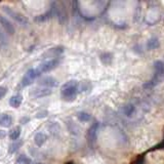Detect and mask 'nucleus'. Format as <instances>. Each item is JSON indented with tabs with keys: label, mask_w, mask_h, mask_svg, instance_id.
Here are the masks:
<instances>
[{
	"label": "nucleus",
	"mask_w": 164,
	"mask_h": 164,
	"mask_svg": "<svg viewBox=\"0 0 164 164\" xmlns=\"http://www.w3.org/2000/svg\"><path fill=\"white\" fill-rule=\"evenodd\" d=\"M5 135H6L5 131H3V130H0V139H3V138H5Z\"/></svg>",
	"instance_id": "nucleus-23"
},
{
	"label": "nucleus",
	"mask_w": 164,
	"mask_h": 164,
	"mask_svg": "<svg viewBox=\"0 0 164 164\" xmlns=\"http://www.w3.org/2000/svg\"><path fill=\"white\" fill-rule=\"evenodd\" d=\"M38 76H40V74L37 71V69L32 68V69L28 70V71L26 72V74L24 75V77H23L21 85L23 86V87H27V86L31 85L33 81L38 78Z\"/></svg>",
	"instance_id": "nucleus-4"
},
{
	"label": "nucleus",
	"mask_w": 164,
	"mask_h": 164,
	"mask_svg": "<svg viewBox=\"0 0 164 164\" xmlns=\"http://www.w3.org/2000/svg\"><path fill=\"white\" fill-rule=\"evenodd\" d=\"M22 145H23V142H22V140H15V142H13L11 145L9 146V149H8L9 154L16 153L20 148H21Z\"/></svg>",
	"instance_id": "nucleus-14"
},
{
	"label": "nucleus",
	"mask_w": 164,
	"mask_h": 164,
	"mask_svg": "<svg viewBox=\"0 0 164 164\" xmlns=\"http://www.w3.org/2000/svg\"><path fill=\"white\" fill-rule=\"evenodd\" d=\"M133 111H135V108H133L132 106H129V107H127V110H125V114L127 116H130Z\"/></svg>",
	"instance_id": "nucleus-22"
},
{
	"label": "nucleus",
	"mask_w": 164,
	"mask_h": 164,
	"mask_svg": "<svg viewBox=\"0 0 164 164\" xmlns=\"http://www.w3.org/2000/svg\"><path fill=\"white\" fill-rule=\"evenodd\" d=\"M21 127L20 126H16V127H13V128L9 131L8 133V136H9V139H11V140H18L19 138H20V135H21Z\"/></svg>",
	"instance_id": "nucleus-13"
},
{
	"label": "nucleus",
	"mask_w": 164,
	"mask_h": 164,
	"mask_svg": "<svg viewBox=\"0 0 164 164\" xmlns=\"http://www.w3.org/2000/svg\"><path fill=\"white\" fill-rule=\"evenodd\" d=\"M38 85L41 86V87H45V88H52V87H56L59 85L56 79H55L51 76H45L42 77L38 80Z\"/></svg>",
	"instance_id": "nucleus-7"
},
{
	"label": "nucleus",
	"mask_w": 164,
	"mask_h": 164,
	"mask_svg": "<svg viewBox=\"0 0 164 164\" xmlns=\"http://www.w3.org/2000/svg\"><path fill=\"white\" fill-rule=\"evenodd\" d=\"M66 164H74V163H73V162H67Z\"/></svg>",
	"instance_id": "nucleus-24"
},
{
	"label": "nucleus",
	"mask_w": 164,
	"mask_h": 164,
	"mask_svg": "<svg viewBox=\"0 0 164 164\" xmlns=\"http://www.w3.org/2000/svg\"><path fill=\"white\" fill-rule=\"evenodd\" d=\"M32 160L29 158V157H27L26 155H21L18 157V159H16V164H32Z\"/></svg>",
	"instance_id": "nucleus-15"
},
{
	"label": "nucleus",
	"mask_w": 164,
	"mask_h": 164,
	"mask_svg": "<svg viewBox=\"0 0 164 164\" xmlns=\"http://www.w3.org/2000/svg\"><path fill=\"white\" fill-rule=\"evenodd\" d=\"M47 114H48V112L46 111V110H43V111H40V112H38L37 114H36V118H38V119L45 118V117L47 116Z\"/></svg>",
	"instance_id": "nucleus-20"
},
{
	"label": "nucleus",
	"mask_w": 164,
	"mask_h": 164,
	"mask_svg": "<svg viewBox=\"0 0 164 164\" xmlns=\"http://www.w3.org/2000/svg\"><path fill=\"white\" fill-rule=\"evenodd\" d=\"M46 140H47V135L43 132L36 133L34 136V143L37 147H42L45 144Z\"/></svg>",
	"instance_id": "nucleus-12"
},
{
	"label": "nucleus",
	"mask_w": 164,
	"mask_h": 164,
	"mask_svg": "<svg viewBox=\"0 0 164 164\" xmlns=\"http://www.w3.org/2000/svg\"><path fill=\"white\" fill-rule=\"evenodd\" d=\"M79 93V82L76 80H70L62 86L61 98L65 102H74Z\"/></svg>",
	"instance_id": "nucleus-1"
},
{
	"label": "nucleus",
	"mask_w": 164,
	"mask_h": 164,
	"mask_svg": "<svg viewBox=\"0 0 164 164\" xmlns=\"http://www.w3.org/2000/svg\"><path fill=\"white\" fill-rule=\"evenodd\" d=\"M7 93V88L4 86H0V100H2Z\"/></svg>",
	"instance_id": "nucleus-21"
},
{
	"label": "nucleus",
	"mask_w": 164,
	"mask_h": 164,
	"mask_svg": "<svg viewBox=\"0 0 164 164\" xmlns=\"http://www.w3.org/2000/svg\"><path fill=\"white\" fill-rule=\"evenodd\" d=\"M64 53V47L63 46H55L47 49L46 51L42 53L41 59L46 61V60H52V59H60V56Z\"/></svg>",
	"instance_id": "nucleus-5"
},
{
	"label": "nucleus",
	"mask_w": 164,
	"mask_h": 164,
	"mask_svg": "<svg viewBox=\"0 0 164 164\" xmlns=\"http://www.w3.org/2000/svg\"><path fill=\"white\" fill-rule=\"evenodd\" d=\"M55 15H56V8H55V7H51V9L47 11V12H45L44 15H41V16H39L38 18H36V21H38V22H44V21H47V20L49 19H51L52 16H55Z\"/></svg>",
	"instance_id": "nucleus-10"
},
{
	"label": "nucleus",
	"mask_w": 164,
	"mask_h": 164,
	"mask_svg": "<svg viewBox=\"0 0 164 164\" xmlns=\"http://www.w3.org/2000/svg\"><path fill=\"white\" fill-rule=\"evenodd\" d=\"M7 43V37H6V34L0 29V45L3 46Z\"/></svg>",
	"instance_id": "nucleus-18"
},
{
	"label": "nucleus",
	"mask_w": 164,
	"mask_h": 164,
	"mask_svg": "<svg viewBox=\"0 0 164 164\" xmlns=\"http://www.w3.org/2000/svg\"><path fill=\"white\" fill-rule=\"evenodd\" d=\"M96 127H98V124H93L91 127L89 128L88 132H87V135L90 140H93L95 138V131H96Z\"/></svg>",
	"instance_id": "nucleus-17"
},
{
	"label": "nucleus",
	"mask_w": 164,
	"mask_h": 164,
	"mask_svg": "<svg viewBox=\"0 0 164 164\" xmlns=\"http://www.w3.org/2000/svg\"><path fill=\"white\" fill-rule=\"evenodd\" d=\"M0 25L2 26L3 30H4V32H6V34L8 35H12L15 34V27H13L12 23L9 21L8 19H6L5 16H3L0 15Z\"/></svg>",
	"instance_id": "nucleus-8"
},
{
	"label": "nucleus",
	"mask_w": 164,
	"mask_h": 164,
	"mask_svg": "<svg viewBox=\"0 0 164 164\" xmlns=\"http://www.w3.org/2000/svg\"><path fill=\"white\" fill-rule=\"evenodd\" d=\"M61 63V60L60 59H52V60H46V61H43L40 65L37 67V71L39 72V74L41 75L42 73H48L52 71L53 69H55L56 67L60 65Z\"/></svg>",
	"instance_id": "nucleus-3"
},
{
	"label": "nucleus",
	"mask_w": 164,
	"mask_h": 164,
	"mask_svg": "<svg viewBox=\"0 0 164 164\" xmlns=\"http://www.w3.org/2000/svg\"><path fill=\"white\" fill-rule=\"evenodd\" d=\"M8 103H9V106L11 107H12V108H15V109H18L23 103V96L21 95H12L11 98L9 99Z\"/></svg>",
	"instance_id": "nucleus-11"
},
{
	"label": "nucleus",
	"mask_w": 164,
	"mask_h": 164,
	"mask_svg": "<svg viewBox=\"0 0 164 164\" xmlns=\"http://www.w3.org/2000/svg\"><path fill=\"white\" fill-rule=\"evenodd\" d=\"M158 45H159V43H158V41H157V39L150 40V41L148 42V47L149 48H155Z\"/></svg>",
	"instance_id": "nucleus-19"
},
{
	"label": "nucleus",
	"mask_w": 164,
	"mask_h": 164,
	"mask_svg": "<svg viewBox=\"0 0 164 164\" xmlns=\"http://www.w3.org/2000/svg\"><path fill=\"white\" fill-rule=\"evenodd\" d=\"M2 11H3V12L5 13V15H7L8 16H11L13 21L18 23L19 25L25 26V27L29 25V20L27 19L24 15L16 11H15V9H12L11 7H9V6H3Z\"/></svg>",
	"instance_id": "nucleus-2"
},
{
	"label": "nucleus",
	"mask_w": 164,
	"mask_h": 164,
	"mask_svg": "<svg viewBox=\"0 0 164 164\" xmlns=\"http://www.w3.org/2000/svg\"><path fill=\"white\" fill-rule=\"evenodd\" d=\"M51 92L52 91L51 88H45V87H41V86H38V87L33 88L29 92V95L33 99H41V98H45V96L51 95Z\"/></svg>",
	"instance_id": "nucleus-6"
},
{
	"label": "nucleus",
	"mask_w": 164,
	"mask_h": 164,
	"mask_svg": "<svg viewBox=\"0 0 164 164\" xmlns=\"http://www.w3.org/2000/svg\"><path fill=\"white\" fill-rule=\"evenodd\" d=\"M12 123H13V119L9 114H6V113L0 114V126L7 128V127H11L12 125Z\"/></svg>",
	"instance_id": "nucleus-9"
},
{
	"label": "nucleus",
	"mask_w": 164,
	"mask_h": 164,
	"mask_svg": "<svg viewBox=\"0 0 164 164\" xmlns=\"http://www.w3.org/2000/svg\"><path fill=\"white\" fill-rule=\"evenodd\" d=\"M77 116H78V119L81 122H88L90 121V119H91V116L86 112H79L77 114Z\"/></svg>",
	"instance_id": "nucleus-16"
}]
</instances>
